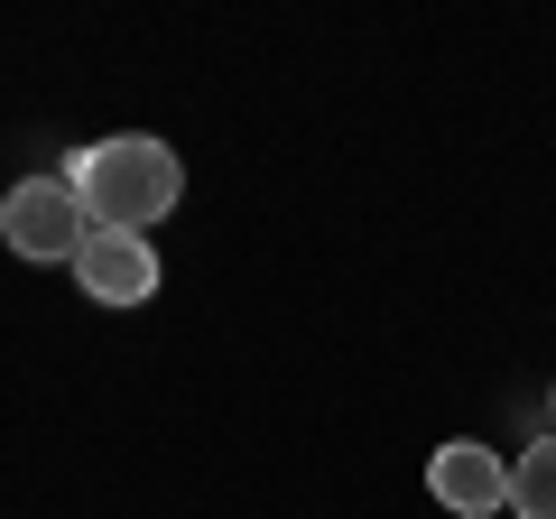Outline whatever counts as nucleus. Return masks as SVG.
<instances>
[{"label":"nucleus","instance_id":"1","mask_svg":"<svg viewBox=\"0 0 556 519\" xmlns=\"http://www.w3.org/2000/svg\"><path fill=\"white\" fill-rule=\"evenodd\" d=\"M65 186L84 195V223H93V232H149V223L177 214L186 167H177V149H167V140H149V130H121V140L75 149Z\"/></svg>","mask_w":556,"mask_h":519},{"label":"nucleus","instance_id":"5","mask_svg":"<svg viewBox=\"0 0 556 519\" xmlns=\"http://www.w3.org/2000/svg\"><path fill=\"white\" fill-rule=\"evenodd\" d=\"M510 510L519 519H556V427L510 464Z\"/></svg>","mask_w":556,"mask_h":519},{"label":"nucleus","instance_id":"2","mask_svg":"<svg viewBox=\"0 0 556 519\" xmlns=\"http://www.w3.org/2000/svg\"><path fill=\"white\" fill-rule=\"evenodd\" d=\"M0 241H10L20 260H75L84 241H93L84 195L65 177H20L10 195H0Z\"/></svg>","mask_w":556,"mask_h":519},{"label":"nucleus","instance_id":"3","mask_svg":"<svg viewBox=\"0 0 556 519\" xmlns=\"http://www.w3.org/2000/svg\"><path fill=\"white\" fill-rule=\"evenodd\" d=\"M75 288L93 306H139L159 298V251H149V232H93L75 251Z\"/></svg>","mask_w":556,"mask_h":519},{"label":"nucleus","instance_id":"6","mask_svg":"<svg viewBox=\"0 0 556 519\" xmlns=\"http://www.w3.org/2000/svg\"><path fill=\"white\" fill-rule=\"evenodd\" d=\"M547 408H556V390H547Z\"/></svg>","mask_w":556,"mask_h":519},{"label":"nucleus","instance_id":"4","mask_svg":"<svg viewBox=\"0 0 556 519\" xmlns=\"http://www.w3.org/2000/svg\"><path fill=\"white\" fill-rule=\"evenodd\" d=\"M427 492L445 501L455 519H492V510H510V464L492 455V445H437V464H427Z\"/></svg>","mask_w":556,"mask_h":519}]
</instances>
